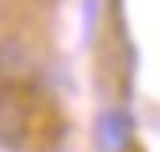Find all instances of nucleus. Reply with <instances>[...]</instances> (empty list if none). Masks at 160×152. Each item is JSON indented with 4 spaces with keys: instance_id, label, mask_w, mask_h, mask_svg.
Instances as JSON below:
<instances>
[{
    "instance_id": "obj_3",
    "label": "nucleus",
    "mask_w": 160,
    "mask_h": 152,
    "mask_svg": "<svg viewBox=\"0 0 160 152\" xmlns=\"http://www.w3.org/2000/svg\"><path fill=\"white\" fill-rule=\"evenodd\" d=\"M22 137H26V108L11 93H0V145L15 149L22 145Z\"/></svg>"
},
{
    "instance_id": "obj_1",
    "label": "nucleus",
    "mask_w": 160,
    "mask_h": 152,
    "mask_svg": "<svg viewBox=\"0 0 160 152\" xmlns=\"http://www.w3.org/2000/svg\"><path fill=\"white\" fill-rule=\"evenodd\" d=\"M30 71H34V52H30V45L19 41V37H0V85L22 82Z\"/></svg>"
},
{
    "instance_id": "obj_2",
    "label": "nucleus",
    "mask_w": 160,
    "mask_h": 152,
    "mask_svg": "<svg viewBox=\"0 0 160 152\" xmlns=\"http://www.w3.org/2000/svg\"><path fill=\"white\" fill-rule=\"evenodd\" d=\"M97 145H101V152H123L130 145V119H127V112L108 108L97 119Z\"/></svg>"
}]
</instances>
